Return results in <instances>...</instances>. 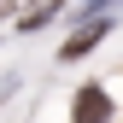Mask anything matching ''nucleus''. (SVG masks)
Wrapping results in <instances>:
<instances>
[{
  "instance_id": "obj_1",
  "label": "nucleus",
  "mask_w": 123,
  "mask_h": 123,
  "mask_svg": "<svg viewBox=\"0 0 123 123\" xmlns=\"http://www.w3.org/2000/svg\"><path fill=\"white\" fill-rule=\"evenodd\" d=\"M105 117H111V100H105V88H100V82H88L82 94H76L70 123H105Z\"/></svg>"
},
{
  "instance_id": "obj_2",
  "label": "nucleus",
  "mask_w": 123,
  "mask_h": 123,
  "mask_svg": "<svg viewBox=\"0 0 123 123\" xmlns=\"http://www.w3.org/2000/svg\"><path fill=\"white\" fill-rule=\"evenodd\" d=\"M105 29H111V18H88V24L65 41V47H59V59H65V65H70V59H82L88 47H100V35H105Z\"/></svg>"
}]
</instances>
